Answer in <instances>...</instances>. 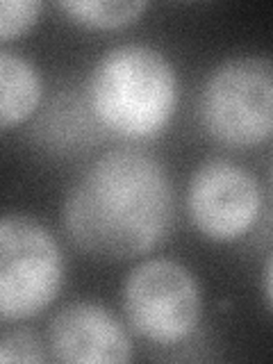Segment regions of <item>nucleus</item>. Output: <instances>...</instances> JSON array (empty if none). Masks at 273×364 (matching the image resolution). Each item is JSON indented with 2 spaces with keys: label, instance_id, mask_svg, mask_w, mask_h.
<instances>
[{
  "label": "nucleus",
  "instance_id": "obj_12",
  "mask_svg": "<svg viewBox=\"0 0 273 364\" xmlns=\"http://www.w3.org/2000/svg\"><path fill=\"white\" fill-rule=\"evenodd\" d=\"M262 284H264V296H267V303L273 310V255L269 257L267 267H264V278H262Z\"/></svg>",
  "mask_w": 273,
  "mask_h": 364
},
{
  "label": "nucleus",
  "instance_id": "obj_7",
  "mask_svg": "<svg viewBox=\"0 0 273 364\" xmlns=\"http://www.w3.org/2000/svg\"><path fill=\"white\" fill-rule=\"evenodd\" d=\"M48 348L66 364H121L132 360V341L109 310L98 303L64 305L48 323Z\"/></svg>",
  "mask_w": 273,
  "mask_h": 364
},
{
  "label": "nucleus",
  "instance_id": "obj_6",
  "mask_svg": "<svg viewBox=\"0 0 273 364\" xmlns=\"http://www.w3.org/2000/svg\"><path fill=\"white\" fill-rule=\"evenodd\" d=\"M262 193L246 168L228 159H208L189 180L187 212L193 228L212 242H235L259 216Z\"/></svg>",
  "mask_w": 273,
  "mask_h": 364
},
{
  "label": "nucleus",
  "instance_id": "obj_3",
  "mask_svg": "<svg viewBox=\"0 0 273 364\" xmlns=\"http://www.w3.org/2000/svg\"><path fill=\"white\" fill-rule=\"evenodd\" d=\"M200 119L216 141L237 148L273 136V60L237 55L210 73L200 94Z\"/></svg>",
  "mask_w": 273,
  "mask_h": 364
},
{
  "label": "nucleus",
  "instance_id": "obj_10",
  "mask_svg": "<svg viewBox=\"0 0 273 364\" xmlns=\"http://www.w3.org/2000/svg\"><path fill=\"white\" fill-rule=\"evenodd\" d=\"M43 3L39 0H3L0 3V39L21 37L39 18Z\"/></svg>",
  "mask_w": 273,
  "mask_h": 364
},
{
  "label": "nucleus",
  "instance_id": "obj_4",
  "mask_svg": "<svg viewBox=\"0 0 273 364\" xmlns=\"http://www.w3.org/2000/svg\"><path fill=\"white\" fill-rule=\"evenodd\" d=\"M64 282L60 246L46 228L26 214L0 221V316L23 321L48 307Z\"/></svg>",
  "mask_w": 273,
  "mask_h": 364
},
{
  "label": "nucleus",
  "instance_id": "obj_8",
  "mask_svg": "<svg viewBox=\"0 0 273 364\" xmlns=\"http://www.w3.org/2000/svg\"><path fill=\"white\" fill-rule=\"evenodd\" d=\"M41 77L26 57L0 50V128L9 130L37 109Z\"/></svg>",
  "mask_w": 273,
  "mask_h": 364
},
{
  "label": "nucleus",
  "instance_id": "obj_2",
  "mask_svg": "<svg viewBox=\"0 0 273 364\" xmlns=\"http://www.w3.org/2000/svg\"><path fill=\"white\" fill-rule=\"evenodd\" d=\"M87 96L102 128L128 139L162 132L176 109V71L146 43H123L96 62Z\"/></svg>",
  "mask_w": 273,
  "mask_h": 364
},
{
  "label": "nucleus",
  "instance_id": "obj_9",
  "mask_svg": "<svg viewBox=\"0 0 273 364\" xmlns=\"http://www.w3.org/2000/svg\"><path fill=\"white\" fill-rule=\"evenodd\" d=\"M148 5L144 0H62L60 9L87 28L114 30L128 26Z\"/></svg>",
  "mask_w": 273,
  "mask_h": 364
},
{
  "label": "nucleus",
  "instance_id": "obj_5",
  "mask_svg": "<svg viewBox=\"0 0 273 364\" xmlns=\"http://www.w3.org/2000/svg\"><path fill=\"white\" fill-rule=\"evenodd\" d=\"M121 305L130 328L155 344L187 339L200 318V291L173 259H146L123 280Z\"/></svg>",
  "mask_w": 273,
  "mask_h": 364
},
{
  "label": "nucleus",
  "instance_id": "obj_1",
  "mask_svg": "<svg viewBox=\"0 0 273 364\" xmlns=\"http://www.w3.org/2000/svg\"><path fill=\"white\" fill-rule=\"evenodd\" d=\"M68 239L96 259H132L153 250L173 221V187L157 157L139 148L100 155L68 189Z\"/></svg>",
  "mask_w": 273,
  "mask_h": 364
},
{
  "label": "nucleus",
  "instance_id": "obj_11",
  "mask_svg": "<svg viewBox=\"0 0 273 364\" xmlns=\"http://www.w3.org/2000/svg\"><path fill=\"white\" fill-rule=\"evenodd\" d=\"M43 348L39 337L30 333L26 328L18 330H7L0 337V362L11 364V362H23V364H37L43 362Z\"/></svg>",
  "mask_w": 273,
  "mask_h": 364
}]
</instances>
